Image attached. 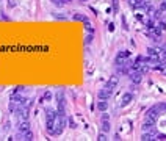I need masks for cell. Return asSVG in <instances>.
<instances>
[{"label":"cell","mask_w":166,"mask_h":141,"mask_svg":"<svg viewBox=\"0 0 166 141\" xmlns=\"http://www.w3.org/2000/svg\"><path fill=\"white\" fill-rule=\"evenodd\" d=\"M64 125H66V119H64V115H56L55 119H53V132L52 135H61L64 130Z\"/></svg>","instance_id":"6da1fadb"},{"label":"cell","mask_w":166,"mask_h":141,"mask_svg":"<svg viewBox=\"0 0 166 141\" xmlns=\"http://www.w3.org/2000/svg\"><path fill=\"white\" fill-rule=\"evenodd\" d=\"M129 77H130V80H132L133 85H140L141 80H143V74H141V72H138V71H132L129 74Z\"/></svg>","instance_id":"7a4b0ae2"},{"label":"cell","mask_w":166,"mask_h":141,"mask_svg":"<svg viewBox=\"0 0 166 141\" xmlns=\"http://www.w3.org/2000/svg\"><path fill=\"white\" fill-rule=\"evenodd\" d=\"M118 83H119V77H118V75H111V77L108 78V82H107L105 88H107V89H111V91H113V89L118 86Z\"/></svg>","instance_id":"3957f363"},{"label":"cell","mask_w":166,"mask_h":141,"mask_svg":"<svg viewBox=\"0 0 166 141\" xmlns=\"http://www.w3.org/2000/svg\"><path fill=\"white\" fill-rule=\"evenodd\" d=\"M17 129H19V133H25V132H28V130H30V122H28V119H22V121H19Z\"/></svg>","instance_id":"277c9868"},{"label":"cell","mask_w":166,"mask_h":141,"mask_svg":"<svg viewBox=\"0 0 166 141\" xmlns=\"http://www.w3.org/2000/svg\"><path fill=\"white\" fill-rule=\"evenodd\" d=\"M160 113H161V111L157 108V105H155V107H152V108L147 110V113H146V118H152V119H157Z\"/></svg>","instance_id":"5b68a950"},{"label":"cell","mask_w":166,"mask_h":141,"mask_svg":"<svg viewBox=\"0 0 166 141\" xmlns=\"http://www.w3.org/2000/svg\"><path fill=\"white\" fill-rule=\"evenodd\" d=\"M97 97L99 99H102V100H108V99L111 97V89H100L99 93H97Z\"/></svg>","instance_id":"8992f818"},{"label":"cell","mask_w":166,"mask_h":141,"mask_svg":"<svg viewBox=\"0 0 166 141\" xmlns=\"http://www.w3.org/2000/svg\"><path fill=\"white\" fill-rule=\"evenodd\" d=\"M132 100H133V94H132V93H125L124 96H122V99H121V107L129 105Z\"/></svg>","instance_id":"52a82bcc"},{"label":"cell","mask_w":166,"mask_h":141,"mask_svg":"<svg viewBox=\"0 0 166 141\" xmlns=\"http://www.w3.org/2000/svg\"><path fill=\"white\" fill-rule=\"evenodd\" d=\"M17 116H19V119H28V110L27 108H19L17 110Z\"/></svg>","instance_id":"ba28073f"},{"label":"cell","mask_w":166,"mask_h":141,"mask_svg":"<svg viewBox=\"0 0 166 141\" xmlns=\"http://www.w3.org/2000/svg\"><path fill=\"white\" fill-rule=\"evenodd\" d=\"M19 136H21L22 140H25V141H32L33 140V132L28 130V132H25V133H19Z\"/></svg>","instance_id":"9c48e42d"},{"label":"cell","mask_w":166,"mask_h":141,"mask_svg":"<svg viewBox=\"0 0 166 141\" xmlns=\"http://www.w3.org/2000/svg\"><path fill=\"white\" fill-rule=\"evenodd\" d=\"M53 119L55 118H47V121H45V129H47L49 133L53 132Z\"/></svg>","instance_id":"30bf717a"},{"label":"cell","mask_w":166,"mask_h":141,"mask_svg":"<svg viewBox=\"0 0 166 141\" xmlns=\"http://www.w3.org/2000/svg\"><path fill=\"white\" fill-rule=\"evenodd\" d=\"M97 108L100 110V111H107V110H108V104H107V100H102V99H100V100L97 102Z\"/></svg>","instance_id":"8fae6325"},{"label":"cell","mask_w":166,"mask_h":141,"mask_svg":"<svg viewBox=\"0 0 166 141\" xmlns=\"http://www.w3.org/2000/svg\"><path fill=\"white\" fill-rule=\"evenodd\" d=\"M72 19H74V21H82V22H88V17L85 16V14H82V13H75L74 16H72Z\"/></svg>","instance_id":"7c38bea8"},{"label":"cell","mask_w":166,"mask_h":141,"mask_svg":"<svg viewBox=\"0 0 166 141\" xmlns=\"http://www.w3.org/2000/svg\"><path fill=\"white\" fill-rule=\"evenodd\" d=\"M85 28H86V32H88V33H94V32H96V28L92 27L91 22H85Z\"/></svg>","instance_id":"4fadbf2b"},{"label":"cell","mask_w":166,"mask_h":141,"mask_svg":"<svg viewBox=\"0 0 166 141\" xmlns=\"http://www.w3.org/2000/svg\"><path fill=\"white\" fill-rule=\"evenodd\" d=\"M143 132H154V125L144 122V124H143Z\"/></svg>","instance_id":"5bb4252c"},{"label":"cell","mask_w":166,"mask_h":141,"mask_svg":"<svg viewBox=\"0 0 166 141\" xmlns=\"http://www.w3.org/2000/svg\"><path fill=\"white\" fill-rule=\"evenodd\" d=\"M110 130V121H102V132H108Z\"/></svg>","instance_id":"9a60e30c"},{"label":"cell","mask_w":166,"mask_h":141,"mask_svg":"<svg viewBox=\"0 0 166 141\" xmlns=\"http://www.w3.org/2000/svg\"><path fill=\"white\" fill-rule=\"evenodd\" d=\"M92 38H94V33H88V35H86V38H85V43H86V44L92 43Z\"/></svg>","instance_id":"2e32d148"},{"label":"cell","mask_w":166,"mask_h":141,"mask_svg":"<svg viewBox=\"0 0 166 141\" xmlns=\"http://www.w3.org/2000/svg\"><path fill=\"white\" fill-rule=\"evenodd\" d=\"M42 99H44L45 102H47V100H50V99H52V93H50V91H45V93L42 94Z\"/></svg>","instance_id":"e0dca14e"},{"label":"cell","mask_w":166,"mask_h":141,"mask_svg":"<svg viewBox=\"0 0 166 141\" xmlns=\"http://www.w3.org/2000/svg\"><path fill=\"white\" fill-rule=\"evenodd\" d=\"M157 108L160 110V111H166V102H163V104H158Z\"/></svg>","instance_id":"ac0fdd59"},{"label":"cell","mask_w":166,"mask_h":141,"mask_svg":"<svg viewBox=\"0 0 166 141\" xmlns=\"http://www.w3.org/2000/svg\"><path fill=\"white\" fill-rule=\"evenodd\" d=\"M97 140H99V141H105V140H108V138H107V135H105V132H102V133H100Z\"/></svg>","instance_id":"d6986e66"},{"label":"cell","mask_w":166,"mask_h":141,"mask_svg":"<svg viewBox=\"0 0 166 141\" xmlns=\"http://www.w3.org/2000/svg\"><path fill=\"white\" fill-rule=\"evenodd\" d=\"M69 124H71V129H75L77 125H75V122H74V119H72V118H69V121H68Z\"/></svg>","instance_id":"ffe728a7"},{"label":"cell","mask_w":166,"mask_h":141,"mask_svg":"<svg viewBox=\"0 0 166 141\" xmlns=\"http://www.w3.org/2000/svg\"><path fill=\"white\" fill-rule=\"evenodd\" d=\"M102 121H110V116H108L105 111H103V115H102Z\"/></svg>","instance_id":"44dd1931"},{"label":"cell","mask_w":166,"mask_h":141,"mask_svg":"<svg viewBox=\"0 0 166 141\" xmlns=\"http://www.w3.org/2000/svg\"><path fill=\"white\" fill-rule=\"evenodd\" d=\"M113 8H114V13H118V0H113Z\"/></svg>","instance_id":"7402d4cb"},{"label":"cell","mask_w":166,"mask_h":141,"mask_svg":"<svg viewBox=\"0 0 166 141\" xmlns=\"http://www.w3.org/2000/svg\"><path fill=\"white\" fill-rule=\"evenodd\" d=\"M160 28L161 30H166V22H160Z\"/></svg>","instance_id":"603a6c76"},{"label":"cell","mask_w":166,"mask_h":141,"mask_svg":"<svg viewBox=\"0 0 166 141\" xmlns=\"http://www.w3.org/2000/svg\"><path fill=\"white\" fill-rule=\"evenodd\" d=\"M157 140H161V141H163V140H166V135H157Z\"/></svg>","instance_id":"cb8c5ba5"},{"label":"cell","mask_w":166,"mask_h":141,"mask_svg":"<svg viewBox=\"0 0 166 141\" xmlns=\"http://www.w3.org/2000/svg\"><path fill=\"white\" fill-rule=\"evenodd\" d=\"M108 30H110V32H113V30H114V27H113V24H108Z\"/></svg>","instance_id":"d4e9b609"},{"label":"cell","mask_w":166,"mask_h":141,"mask_svg":"<svg viewBox=\"0 0 166 141\" xmlns=\"http://www.w3.org/2000/svg\"><path fill=\"white\" fill-rule=\"evenodd\" d=\"M61 2H63V3H64V2H69V0H61Z\"/></svg>","instance_id":"484cf974"},{"label":"cell","mask_w":166,"mask_h":141,"mask_svg":"<svg viewBox=\"0 0 166 141\" xmlns=\"http://www.w3.org/2000/svg\"><path fill=\"white\" fill-rule=\"evenodd\" d=\"M82 2H86V0H82Z\"/></svg>","instance_id":"4316f807"}]
</instances>
